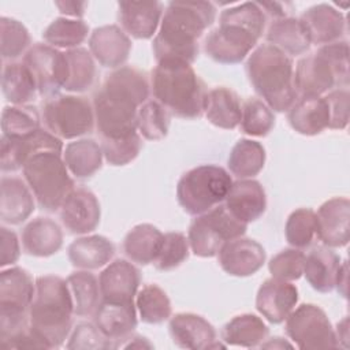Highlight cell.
Instances as JSON below:
<instances>
[{"mask_svg":"<svg viewBox=\"0 0 350 350\" xmlns=\"http://www.w3.org/2000/svg\"><path fill=\"white\" fill-rule=\"evenodd\" d=\"M298 302V290L290 282L269 278L256 295V309L271 324L283 323Z\"/></svg>","mask_w":350,"mask_h":350,"instance_id":"23","label":"cell"},{"mask_svg":"<svg viewBox=\"0 0 350 350\" xmlns=\"http://www.w3.org/2000/svg\"><path fill=\"white\" fill-rule=\"evenodd\" d=\"M224 205L235 219L249 224L265 213L267 194L258 180L238 179L232 182Z\"/></svg>","mask_w":350,"mask_h":350,"instance_id":"26","label":"cell"},{"mask_svg":"<svg viewBox=\"0 0 350 350\" xmlns=\"http://www.w3.org/2000/svg\"><path fill=\"white\" fill-rule=\"evenodd\" d=\"M149 93V81L141 70L122 66L109 72L92 101L100 137L119 138L135 133L138 109Z\"/></svg>","mask_w":350,"mask_h":350,"instance_id":"1","label":"cell"},{"mask_svg":"<svg viewBox=\"0 0 350 350\" xmlns=\"http://www.w3.org/2000/svg\"><path fill=\"white\" fill-rule=\"evenodd\" d=\"M349 44L336 41L321 45L316 52L298 60L294 71V88L298 97L323 96L339 88H347Z\"/></svg>","mask_w":350,"mask_h":350,"instance_id":"7","label":"cell"},{"mask_svg":"<svg viewBox=\"0 0 350 350\" xmlns=\"http://www.w3.org/2000/svg\"><path fill=\"white\" fill-rule=\"evenodd\" d=\"M135 306L141 321L146 324H161L172 314L171 301L157 284H145L135 295Z\"/></svg>","mask_w":350,"mask_h":350,"instance_id":"42","label":"cell"},{"mask_svg":"<svg viewBox=\"0 0 350 350\" xmlns=\"http://www.w3.org/2000/svg\"><path fill=\"white\" fill-rule=\"evenodd\" d=\"M22 246L29 256L49 257L63 246V230L51 217H36L22 230Z\"/></svg>","mask_w":350,"mask_h":350,"instance_id":"29","label":"cell"},{"mask_svg":"<svg viewBox=\"0 0 350 350\" xmlns=\"http://www.w3.org/2000/svg\"><path fill=\"white\" fill-rule=\"evenodd\" d=\"M1 90L14 105H27L38 93L33 74L23 62H10L3 67Z\"/></svg>","mask_w":350,"mask_h":350,"instance_id":"37","label":"cell"},{"mask_svg":"<svg viewBox=\"0 0 350 350\" xmlns=\"http://www.w3.org/2000/svg\"><path fill=\"white\" fill-rule=\"evenodd\" d=\"M316 237L327 247H343L349 243L350 201L347 197H334L320 205L316 212Z\"/></svg>","mask_w":350,"mask_h":350,"instance_id":"19","label":"cell"},{"mask_svg":"<svg viewBox=\"0 0 350 350\" xmlns=\"http://www.w3.org/2000/svg\"><path fill=\"white\" fill-rule=\"evenodd\" d=\"M74 304V314L79 317L93 316L100 301L98 279L89 271H77L66 279Z\"/></svg>","mask_w":350,"mask_h":350,"instance_id":"39","label":"cell"},{"mask_svg":"<svg viewBox=\"0 0 350 350\" xmlns=\"http://www.w3.org/2000/svg\"><path fill=\"white\" fill-rule=\"evenodd\" d=\"M347 276H349V264H347V260H345L340 264L338 278H336V284H335L336 291L343 298L347 297Z\"/></svg>","mask_w":350,"mask_h":350,"instance_id":"55","label":"cell"},{"mask_svg":"<svg viewBox=\"0 0 350 350\" xmlns=\"http://www.w3.org/2000/svg\"><path fill=\"white\" fill-rule=\"evenodd\" d=\"M168 331L172 342L186 350H208L224 349L227 345L216 339L215 327L202 316L183 312L176 313L170 319Z\"/></svg>","mask_w":350,"mask_h":350,"instance_id":"17","label":"cell"},{"mask_svg":"<svg viewBox=\"0 0 350 350\" xmlns=\"http://www.w3.org/2000/svg\"><path fill=\"white\" fill-rule=\"evenodd\" d=\"M22 172L38 206L46 212L59 211L66 197L75 189L63 153L40 152L27 160Z\"/></svg>","mask_w":350,"mask_h":350,"instance_id":"8","label":"cell"},{"mask_svg":"<svg viewBox=\"0 0 350 350\" xmlns=\"http://www.w3.org/2000/svg\"><path fill=\"white\" fill-rule=\"evenodd\" d=\"M304 262L305 253L301 249L290 247L275 254L268 262V269L272 278L293 282L304 275Z\"/></svg>","mask_w":350,"mask_h":350,"instance_id":"50","label":"cell"},{"mask_svg":"<svg viewBox=\"0 0 350 350\" xmlns=\"http://www.w3.org/2000/svg\"><path fill=\"white\" fill-rule=\"evenodd\" d=\"M246 230L247 224L235 219L226 205L220 204L191 221L187 232L190 250L204 258L217 256L226 242L243 237Z\"/></svg>","mask_w":350,"mask_h":350,"instance_id":"12","label":"cell"},{"mask_svg":"<svg viewBox=\"0 0 350 350\" xmlns=\"http://www.w3.org/2000/svg\"><path fill=\"white\" fill-rule=\"evenodd\" d=\"M335 329V336H336V342H338V347H349V319L345 317L342 319L338 324Z\"/></svg>","mask_w":350,"mask_h":350,"instance_id":"56","label":"cell"},{"mask_svg":"<svg viewBox=\"0 0 350 350\" xmlns=\"http://www.w3.org/2000/svg\"><path fill=\"white\" fill-rule=\"evenodd\" d=\"M0 38L3 62H12L18 59L29 51L31 42L26 26L8 16L0 18Z\"/></svg>","mask_w":350,"mask_h":350,"instance_id":"47","label":"cell"},{"mask_svg":"<svg viewBox=\"0 0 350 350\" xmlns=\"http://www.w3.org/2000/svg\"><path fill=\"white\" fill-rule=\"evenodd\" d=\"M41 118L48 131L60 139L90 134L96 126L93 104L83 96L56 94L42 104Z\"/></svg>","mask_w":350,"mask_h":350,"instance_id":"11","label":"cell"},{"mask_svg":"<svg viewBox=\"0 0 350 350\" xmlns=\"http://www.w3.org/2000/svg\"><path fill=\"white\" fill-rule=\"evenodd\" d=\"M0 168L3 172H14L40 152L63 153V142L48 130L38 129L23 137H1Z\"/></svg>","mask_w":350,"mask_h":350,"instance_id":"15","label":"cell"},{"mask_svg":"<svg viewBox=\"0 0 350 350\" xmlns=\"http://www.w3.org/2000/svg\"><path fill=\"white\" fill-rule=\"evenodd\" d=\"M88 44L93 59L107 68L122 67L131 52V40L118 25L96 27L90 33Z\"/></svg>","mask_w":350,"mask_h":350,"instance_id":"21","label":"cell"},{"mask_svg":"<svg viewBox=\"0 0 350 350\" xmlns=\"http://www.w3.org/2000/svg\"><path fill=\"white\" fill-rule=\"evenodd\" d=\"M284 331L294 345L304 350L336 349L335 329L327 313L314 304L294 308L284 320Z\"/></svg>","mask_w":350,"mask_h":350,"instance_id":"13","label":"cell"},{"mask_svg":"<svg viewBox=\"0 0 350 350\" xmlns=\"http://www.w3.org/2000/svg\"><path fill=\"white\" fill-rule=\"evenodd\" d=\"M164 14L160 1H119L118 19L127 36L137 40L152 38Z\"/></svg>","mask_w":350,"mask_h":350,"instance_id":"24","label":"cell"},{"mask_svg":"<svg viewBox=\"0 0 350 350\" xmlns=\"http://www.w3.org/2000/svg\"><path fill=\"white\" fill-rule=\"evenodd\" d=\"M246 75L254 92L275 112H284L297 101L293 59L271 44L257 46L246 62Z\"/></svg>","mask_w":350,"mask_h":350,"instance_id":"5","label":"cell"},{"mask_svg":"<svg viewBox=\"0 0 350 350\" xmlns=\"http://www.w3.org/2000/svg\"><path fill=\"white\" fill-rule=\"evenodd\" d=\"M60 220L70 234L85 235L94 231L100 223L101 208L96 194L86 187H75L63 201Z\"/></svg>","mask_w":350,"mask_h":350,"instance_id":"16","label":"cell"},{"mask_svg":"<svg viewBox=\"0 0 350 350\" xmlns=\"http://www.w3.org/2000/svg\"><path fill=\"white\" fill-rule=\"evenodd\" d=\"M265 38L268 44L276 46L290 57L304 55L312 45L302 22L299 18L293 16L275 19L268 26Z\"/></svg>","mask_w":350,"mask_h":350,"instance_id":"34","label":"cell"},{"mask_svg":"<svg viewBox=\"0 0 350 350\" xmlns=\"http://www.w3.org/2000/svg\"><path fill=\"white\" fill-rule=\"evenodd\" d=\"M101 299L113 302H134L141 284V272L130 261L116 258L98 276Z\"/></svg>","mask_w":350,"mask_h":350,"instance_id":"22","label":"cell"},{"mask_svg":"<svg viewBox=\"0 0 350 350\" xmlns=\"http://www.w3.org/2000/svg\"><path fill=\"white\" fill-rule=\"evenodd\" d=\"M55 5L59 8V12L66 15V16H71L74 19H81L85 14L86 1H56Z\"/></svg>","mask_w":350,"mask_h":350,"instance_id":"54","label":"cell"},{"mask_svg":"<svg viewBox=\"0 0 350 350\" xmlns=\"http://www.w3.org/2000/svg\"><path fill=\"white\" fill-rule=\"evenodd\" d=\"M265 159V149L258 141L242 138L232 146L227 159V167L235 178L250 179L261 172Z\"/></svg>","mask_w":350,"mask_h":350,"instance_id":"38","label":"cell"},{"mask_svg":"<svg viewBox=\"0 0 350 350\" xmlns=\"http://www.w3.org/2000/svg\"><path fill=\"white\" fill-rule=\"evenodd\" d=\"M70 350H108L113 349V343L105 338L94 323H78L68 336L66 345Z\"/></svg>","mask_w":350,"mask_h":350,"instance_id":"51","label":"cell"},{"mask_svg":"<svg viewBox=\"0 0 350 350\" xmlns=\"http://www.w3.org/2000/svg\"><path fill=\"white\" fill-rule=\"evenodd\" d=\"M170 112L156 100H148L137 113V131L149 141H160L170 130Z\"/></svg>","mask_w":350,"mask_h":350,"instance_id":"43","label":"cell"},{"mask_svg":"<svg viewBox=\"0 0 350 350\" xmlns=\"http://www.w3.org/2000/svg\"><path fill=\"white\" fill-rule=\"evenodd\" d=\"M37 85L38 94L42 97H52L59 94L67 81V59L64 52L48 44L36 42L23 55L22 60Z\"/></svg>","mask_w":350,"mask_h":350,"instance_id":"14","label":"cell"},{"mask_svg":"<svg viewBox=\"0 0 350 350\" xmlns=\"http://www.w3.org/2000/svg\"><path fill=\"white\" fill-rule=\"evenodd\" d=\"M268 327L261 317L253 313H243L232 317L221 328V340L227 346L258 347L268 336Z\"/></svg>","mask_w":350,"mask_h":350,"instance_id":"35","label":"cell"},{"mask_svg":"<svg viewBox=\"0 0 350 350\" xmlns=\"http://www.w3.org/2000/svg\"><path fill=\"white\" fill-rule=\"evenodd\" d=\"M150 88L156 101L176 118L196 119L204 113L206 85L190 64H157Z\"/></svg>","mask_w":350,"mask_h":350,"instance_id":"6","label":"cell"},{"mask_svg":"<svg viewBox=\"0 0 350 350\" xmlns=\"http://www.w3.org/2000/svg\"><path fill=\"white\" fill-rule=\"evenodd\" d=\"M34 194L26 180L16 176H3L0 180V220L4 224H22L33 213Z\"/></svg>","mask_w":350,"mask_h":350,"instance_id":"27","label":"cell"},{"mask_svg":"<svg viewBox=\"0 0 350 350\" xmlns=\"http://www.w3.org/2000/svg\"><path fill=\"white\" fill-rule=\"evenodd\" d=\"M41 116L33 105H8L1 112V131L5 137H23L41 129Z\"/></svg>","mask_w":350,"mask_h":350,"instance_id":"44","label":"cell"},{"mask_svg":"<svg viewBox=\"0 0 350 350\" xmlns=\"http://www.w3.org/2000/svg\"><path fill=\"white\" fill-rule=\"evenodd\" d=\"M293 130L302 135H317L328 129L329 111L324 96H302L287 111Z\"/></svg>","mask_w":350,"mask_h":350,"instance_id":"28","label":"cell"},{"mask_svg":"<svg viewBox=\"0 0 350 350\" xmlns=\"http://www.w3.org/2000/svg\"><path fill=\"white\" fill-rule=\"evenodd\" d=\"M67 59V81L64 90L71 93H83L89 90L96 81L97 70L92 53L86 48H74L64 52Z\"/></svg>","mask_w":350,"mask_h":350,"instance_id":"40","label":"cell"},{"mask_svg":"<svg viewBox=\"0 0 350 350\" xmlns=\"http://www.w3.org/2000/svg\"><path fill=\"white\" fill-rule=\"evenodd\" d=\"M190 245L183 232L171 231L164 234L160 253L153 262L159 271H172L189 258Z\"/></svg>","mask_w":350,"mask_h":350,"instance_id":"49","label":"cell"},{"mask_svg":"<svg viewBox=\"0 0 350 350\" xmlns=\"http://www.w3.org/2000/svg\"><path fill=\"white\" fill-rule=\"evenodd\" d=\"M0 239H1L0 265L4 268L7 265H12L18 261V258L21 256V243H19L16 232H14L12 230H10L4 226L0 227Z\"/></svg>","mask_w":350,"mask_h":350,"instance_id":"53","label":"cell"},{"mask_svg":"<svg viewBox=\"0 0 350 350\" xmlns=\"http://www.w3.org/2000/svg\"><path fill=\"white\" fill-rule=\"evenodd\" d=\"M164 234L153 224L134 226L123 239V252L127 258L139 265L153 264L160 253Z\"/></svg>","mask_w":350,"mask_h":350,"instance_id":"33","label":"cell"},{"mask_svg":"<svg viewBox=\"0 0 350 350\" xmlns=\"http://www.w3.org/2000/svg\"><path fill=\"white\" fill-rule=\"evenodd\" d=\"M103 149L92 138H81L70 142L63 150V160L68 171L78 179L94 175L103 165Z\"/></svg>","mask_w":350,"mask_h":350,"instance_id":"36","label":"cell"},{"mask_svg":"<svg viewBox=\"0 0 350 350\" xmlns=\"http://www.w3.org/2000/svg\"><path fill=\"white\" fill-rule=\"evenodd\" d=\"M74 304L67 280L56 275L36 279V294L29 309V328L44 349L60 347L72 328Z\"/></svg>","mask_w":350,"mask_h":350,"instance_id":"4","label":"cell"},{"mask_svg":"<svg viewBox=\"0 0 350 350\" xmlns=\"http://www.w3.org/2000/svg\"><path fill=\"white\" fill-rule=\"evenodd\" d=\"M258 347H264V349H284V347H293V345L286 342L283 338L275 336V338L268 339L267 342H262Z\"/></svg>","mask_w":350,"mask_h":350,"instance_id":"58","label":"cell"},{"mask_svg":"<svg viewBox=\"0 0 350 350\" xmlns=\"http://www.w3.org/2000/svg\"><path fill=\"white\" fill-rule=\"evenodd\" d=\"M36 294V282L21 268L0 273V343L29 329V309Z\"/></svg>","mask_w":350,"mask_h":350,"instance_id":"10","label":"cell"},{"mask_svg":"<svg viewBox=\"0 0 350 350\" xmlns=\"http://www.w3.org/2000/svg\"><path fill=\"white\" fill-rule=\"evenodd\" d=\"M267 253L262 245L252 238H235L226 242L217 252L221 269L238 278H246L260 271L265 262Z\"/></svg>","mask_w":350,"mask_h":350,"instance_id":"18","label":"cell"},{"mask_svg":"<svg viewBox=\"0 0 350 350\" xmlns=\"http://www.w3.org/2000/svg\"><path fill=\"white\" fill-rule=\"evenodd\" d=\"M89 26L82 19L59 16L42 33L44 41L53 48L74 49L88 38Z\"/></svg>","mask_w":350,"mask_h":350,"instance_id":"41","label":"cell"},{"mask_svg":"<svg viewBox=\"0 0 350 350\" xmlns=\"http://www.w3.org/2000/svg\"><path fill=\"white\" fill-rule=\"evenodd\" d=\"M67 253L72 267L93 271L109 264L115 254V245L104 235H85L72 241Z\"/></svg>","mask_w":350,"mask_h":350,"instance_id":"31","label":"cell"},{"mask_svg":"<svg viewBox=\"0 0 350 350\" xmlns=\"http://www.w3.org/2000/svg\"><path fill=\"white\" fill-rule=\"evenodd\" d=\"M316 212L310 208H298L293 211L284 226L286 241L295 249L308 247L316 238Z\"/></svg>","mask_w":350,"mask_h":350,"instance_id":"46","label":"cell"},{"mask_svg":"<svg viewBox=\"0 0 350 350\" xmlns=\"http://www.w3.org/2000/svg\"><path fill=\"white\" fill-rule=\"evenodd\" d=\"M219 22L206 36L204 51L216 63L238 64L262 36L267 15L257 1H246L223 10Z\"/></svg>","mask_w":350,"mask_h":350,"instance_id":"3","label":"cell"},{"mask_svg":"<svg viewBox=\"0 0 350 350\" xmlns=\"http://www.w3.org/2000/svg\"><path fill=\"white\" fill-rule=\"evenodd\" d=\"M231 186V175L223 167L202 164L180 176L176 200L186 213L198 216L224 202Z\"/></svg>","mask_w":350,"mask_h":350,"instance_id":"9","label":"cell"},{"mask_svg":"<svg viewBox=\"0 0 350 350\" xmlns=\"http://www.w3.org/2000/svg\"><path fill=\"white\" fill-rule=\"evenodd\" d=\"M310 44L327 45L340 41L346 33L345 15L334 5L321 3L309 7L301 16Z\"/></svg>","mask_w":350,"mask_h":350,"instance_id":"25","label":"cell"},{"mask_svg":"<svg viewBox=\"0 0 350 350\" xmlns=\"http://www.w3.org/2000/svg\"><path fill=\"white\" fill-rule=\"evenodd\" d=\"M241 131L250 137H265L275 126L273 111L260 98L250 97L242 104Z\"/></svg>","mask_w":350,"mask_h":350,"instance_id":"45","label":"cell"},{"mask_svg":"<svg viewBox=\"0 0 350 350\" xmlns=\"http://www.w3.org/2000/svg\"><path fill=\"white\" fill-rule=\"evenodd\" d=\"M93 317L101 334L113 343V349H118L137 327V306L134 302L101 299Z\"/></svg>","mask_w":350,"mask_h":350,"instance_id":"20","label":"cell"},{"mask_svg":"<svg viewBox=\"0 0 350 350\" xmlns=\"http://www.w3.org/2000/svg\"><path fill=\"white\" fill-rule=\"evenodd\" d=\"M329 111V124L331 130H343L349 123V109H350V94L347 88H339L328 92L325 96Z\"/></svg>","mask_w":350,"mask_h":350,"instance_id":"52","label":"cell"},{"mask_svg":"<svg viewBox=\"0 0 350 350\" xmlns=\"http://www.w3.org/2000/svg\"><path fill=\"white\" fill-rule=\"evenodd\" d=\"M123 349H152L153 345L141 335H130L122 345Z\"/></svg>","mask_w":350,"mask_h":350,"instance_id":"57","label":"cell"},{"mask_svg":"<svg viewBox=\"0 0 350 350\" xmlns=\"http://www.w3.org/2000/svg\"><path fill=\"white\" fill-rule=\"evenodd\" d=\"M216 7L211 1H171L164 10L152 49L157 64H193L198 40L213 25Z\"/></svg>","mask_w":350,"mask_h":350,"instance_id":"2","label":"cell"},{"mask_svg":"<svg viewBox=\"0 0 350 350\" xmlns=\"http://www.w3.org/2000/svg\"><path fill=\"white\" fill-rule=\"evenodd\" d=\"M101 149L104 159L113 167L131 163L142 148V138L138 131L119 138H101Z\"/></svg>","mask_w":350,"mask_h":350,"instance_id":"48","label":"cell"},{"mask_svg":"<svg viewBox=\"0 0 350 350\" xmlns=\"http://www.w3.org/2000/svg\"><path fill=\"white\" fill-rule=\"evenodd\" d=\"M340 264V256L331 247L316 246L305 254L304 275L313 290L327 294L335 288Z\"/></svg>","mask_w":350,"mask_h":350,"instance_id":"30","label":"cell"},{"mask_svg":"<svg viewBox=\"0 0 350 350\" xmlns=\"http://www.w3.org/2000/svg\"><path fill=\"white\" fill-rule=\"evenodd\" d=\"M204 115L219 129L232 130L238 127L242 116L239 96L226 86H217L208 90L204 103Z\"/></svg>","mask_w":350,"mask_h":350,"instance_id":"32","label":"cell"}]
</instances>
